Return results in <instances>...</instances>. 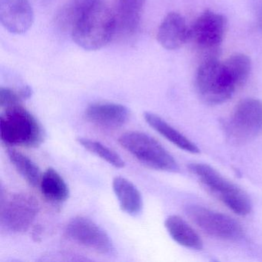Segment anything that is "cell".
Listing matches in <instances>:
<instances>
[{"label": "cell", "mask_w": 262, "mask_h": 262, "mask_svg": "<svg viewBox=\"0 0 262 262\" xmlns=\"http://www.w3.org/2000/svg\"><path fill=\"white\" fill-rule=\"evenodd\" d=\"M186 213L198 227L211 237L231 242L243 237L242 225L227 214L199 205H190Z\"/></svg>", "instance_id": "52a82bcc"}, {"label": "cell", "mask_w": 262, "mask_h": 262, "mask_svg": "<svg viewBox=\"0 0 262 262\" xmlns=\"http://www.w3.org/2000/svg\"><path fill=\"white\" fill-rule=\"evenodd\" d=\"M1 141L9 146L36 148L45 140L43 127L23 105L3 110L0 116Z\"/></svg>", "instance_id": "7a4b0ae2"}, {"label": "cell", "mask_w": 262, "mask_h": 262, "mask_svg": "<svg viewBox=\"0 0 262 262\" xmlns=\"http://www.w3.org/2000/svg\"><path fill=\"white\" fill-rule=\"evenodd\" d=\"M262 128V102L247 98L236 105L226 125L230 139L237 143L248 142L255 137Z\"/></svg>", "instance_id": "ba28073f"}, {"label": "cell", "mask_w": 262, "mask_h": 262, "mask_svg": "<svg viewBox=\"0 0 262 262\" xmlns=\"http://www.w3.org/2000/svg\"><path fill=\"white\" fill-rule=\"evenodd\" d=\"M188 168L233 212L241 216L250 214L252 208L251 199L235 184L225 179L219 171L206 164L191 163L188 165Z\"/></svg>", "instance_id": "3957f363"}, {"label": "cell", "mask_w": 262, "mask_h": 262, "mask_svg": "<svg viewBox=\"0 0 262 262\" xmlns=\"http://www.w3.org/2000/svg\"><path fill=\"white\" fill-rule=\"evenodd\" d=\"M223 64L237 88L247 82L251 71V60L249 56L245 53H234L223 62Z\"/></svg>", "instance_id": "ffe728a7"}, {"label": "cell", "mask_w": 262, "mask_h": 262, "mask_svg": "<svg viewBox=\"0 0 262 262\" xmlns=\"http://www.w3.org/2000/svg\"><path fill=\"white\" fill-rule=\"evenodd\" d=\"M113 188L124 212L131 216L140 214L143 201L140 191L133 182L125 178L116 177L113 181Z\"/></svg>", "instance_id": "9a60e30c"}, {"label": "cell", "mask_w": 262, "mask_h": 262, "mask_svg": "<svg viewBox=\"0 0 262 262\" xmlns=\"http://www.w3.org/2000/svg\"><path fill=\"white\" fill-rule=\"evenodd\" d=\"M157 39L165 50H179L189 41L190 27L180 13L171 12L159 26Z\"/></svg>", "instance_id": "7c38bea8"}, {"label": "cell", "mask_w": 262, "mask_h": 262, "mask_svg": "<svg viewBox=\"0 0 262 262\" xmlns=\"http://www.w3.org/2000/svg\"><path fill=\"white\" fill-rule=\"evenodd\" d=\"M23 100L24 99L19 92H16L11 89L4 87L0 88V107L3 110L18 105H23Z\"/></svg>", "instance_id": "603a6c76"}, {"label": "cell", "mask_w": 262, "mask_h": 262, "mask_svg": "<svg viewBox=\"0 0 262 262\" xmlns=\"http://www.w3.org/2000/svg\"><path fill=\"white\" fill-rule=\"evenodd\" d=\"M66 232L73 242L100 254H111L114 250L106 231L88 217H73L67 224Z\"/></svg>", "instance_id": "9c48e42d"}, {"label": "cell", "mask_w": 262, "mask_h": 262, "mask_svg": "<svg viewBox=\"0 0 262 262\" xmlns=\"http://www.w3.org/2000/svg\"><path fill=\"white\" fill-rule=\"evenodd\" d=\"M79 143L83 146L85 149L93 153L96 156H99L103 160L106 161L108 163L117 168H122L125 167V162L120 156L111 148L105 146L101 142L97 141L91 140L85 138H79L78 139Z\"/></svg>", "instance_id": "7402d4cb"}, {"label": "cell", "mask_w": 262, "mask_h": 262, "mask_svg": "<svg viewBox=\"0 0 262 262\" xmlns=\"http://www.w3.org/2000/svg\"><path fill=\"white\" fill-rule=\"evenodd\" d=\"M116 30V15L102 2L79 18L72 30V37L83 50L96 51L111 42Z\"/></svg>", "instance_id": "6da1fadb"}, {"label": "cell", "mask_w": 262, "mask_h": 262, "mask_svg": "<svg viewBox=\"0 0 262 262\" xmlns=\"http://www.w3.org/2000/svg\"><path fill=\"white\" fill-rule=\"evenodd\" d=\"M255 19L257 30L262 33V0L256 6Z\"/></svg>", "instance_id": "cb8c5ba5"}, {"label": "cell", "mask_w": 262, "mask_h": 262, "mask_svg": "<svg viewBox=\"0 0 262 262\" xmlns=\"http://www.w3.org/2000/svg\"><path fill=\"white\" fill-rule=\"evenodd\" d=\"M33 20L30 0H0V22L10 33L24 34L31 28Z\"/></svg>", "instance_id": "8fae6325"}, {"label": "cell", "mask_w": 262, "mask_h": 262, "mask_svg": "<svg viewBox=\"0 0 262 262\" xmlns=\"http://www.w3.org/2000/svg\"><path fill=\"white\" fill-rule=\"evenodd\" d=\"M165 226L171 238L179 245L193 250H201L203 248L200 236L179 216H168L165 219Z\"/></svg>", "instance_id": "2e32d148"}, {"label": "cell", "mask_w": 262, "mask_h": 262, "mask_svg": "<svg viewBox=\"0 0 262 262\" xmlns=\"http://www.w3.org/2000/svg\"><path fill=\"white\" fill-rule=\"evenodd\" d=\"M145 0H116V15L117 29L126 34L137 32L140 25Z\"/></svg>", "instance_id": "5bb4252c"}, {"label": "cell", "mask_w": 262, "mask_h": 262, "mask_svg": "<svg viewBox=\"0 0 262 262\" xmlns=\"http://www.w3.org/2000/svg\"><path fill=\"white\" fill-rule=\"evenodd\" d=\"M7 152L16 171L29 185L33 187L40 185L42 176L40 169L31 159L14 148H8Z\"/></svg>", "instance_id": "d6986e66"}, {"label": "cell", "mask_w": 262, "mask_h": 262, "mask_svg": "<svg viewBox=\"0 0 262 262\" xmlns=\"http://www.w3.org/2000/svg\"><path fill=\"white\" fill-rule=\"evenodd\" d=\"M1 194L0 225L2 228L13 233L27 231L39 213L37 199L27 193L6 196Z\"/></svg>", "instance_id": "8992f818"}, {"label": "cell", "mask_w": 262, "mask_h": 262, "mask_svg": "<svg viewBox=\"0 0 262 262\" xmlns=\"http://www.w3.org/2000/svg\"><path fill=\"white\" fill-rule=\"evenodd\" d=\"M119 142L122 148L148 168L169 172L179 171V165L173 156L149 135L128 132L119 137Z\"/></svg>", "instance_id": "5b68a950"}, {"label": "cell", "mask_w": 262, "mask_h": 262, "mask_svg": "<svg viewBox=\"0 0 262 262\" xmlns=\"http://www.w3.org/2000/svg\"><path fill=\"white\" fill-rule=\"evenodd\" d=\"M144 119L153 129L156 130L167 140L174 144L176 146L188 152H199V148L195 144L191 142L188 138L185 137L180 132L173 128L158 115L150 112H145L144 113Z\"/></svg>", "instance_id": "e0dca14e"}, {"label": "cell", "mask_w": 262, "mask_h": 262, "mask_svg": "<svg viewBox=\"0 0 262 262\" xmlns=\"http://www.w3.org/2000/svg\"><path fill=\"white\" fill-rule=\"evenodd\" d=\"M228 22L224 15L205 10L190 27V39L196 49L221 47Z\"/></svg>", "instance_id": "30bf717a"}, {"label": "cell", "mask_w": 262, "mask_h": 262, "mask_svg": "<svg viewBox=\"0 0 262 262\" xmlns=\"http://www.w3.org/2000/svg\"><path fill=\"white\" fill-rule=\"evenodd\" d=\"M39 185L42 194L50 202L62 203L70 197L68 185L54 168L47 169L42 174Z\"/></svg>", "instance_id": "ac0fdd59"}, {"label": "cell", "mask_w": 262, "mask_h": 262, "mask_svg": "<svg viewBox=\"0 0 262 262\" xmlns=\"http://www.w3.org/2000/svg\"><path fill=\"white\" fill-rule=\"evenodd\" d=\"M102 3V0H70L59 14V22L62 26L73 30L79 18L90 9Z\"/></svg>", "instance_id": "44dd1931"}, {"label": "cell", "mask_w": 262, "mask_h": 262, "mask_svg": "<svg viewBox=\"0 0 262 262\" xmlns=\"http://www.w3.org/2000/svg\"><path fill=\"white\" fill-rule=\"evenodd\" d=\"M129 115V110L125 105L113 102L91 104L85 110L89 122L108 129L121 128L128 122Z\"/></svg>", "instance_id": "4fadbf2b"}, {"label": "cell", "mask_w": 262, "mask_h": 262, "mask_svg": "<svg viewBox=\"0 0 262 262\" xmlns=\"http://www.w3.org/2000/svg\"><path fill=\"white\" fill-rule=\"evenodd\" d=\"M19 93H20L24 100H25V99H28L31 97L32 95H33V90L30 86H25L19 91Z\"/></svg>", "instance_id": "d4e9b609"}, {"label": "cell", "mask_w": 262, "mask_h": 262, "mask_svg": "<svg viewBox=\"0 0 262 262\" xmlns=\"http://www.w3.org/2000/svg\"><path fill=\"white\" fill-rule=\"evenodd\" d=\"M194 85L201 100L210 105L226 102L237 89L220 60L199 64Z\"/></svg>", "instance_id": "277c9868"}]
</instances>
